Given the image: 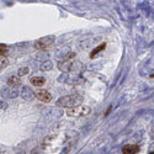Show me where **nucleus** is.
Here are the masks:
<instances>
[{
  "label": "nucleus",
  "mask_w": 154,
  "mask_h": 154,
  "mask_svg": "<svg viewBox=\"0 0 154 154\" xmlns=\"http://www.w3.org/2000/svg\"><path fill=\"white\" fill-rule=\"evenodd\" d=\"M83 102V97L79 95H67V96H63L60 97L56 105L59 107H67V109H72V107H76L79 106Z\"/></svg>",
  "instance_id": "1"
},
{
  "label": "nucleus",
  "mask_w": 154,
  "mask_h": 154,
  "mask_svg": "<svg viewBox=\"0 0 154 154\" xmlns=\"http://www.w3.org/2000/svg\"><path fill=\"white\" fill-rule=\"evenodd\" d=\"M54 40H56V36H53V35L42 37L35 42V48L36 49H46L48 46H51L54 42Z\"/></svg>",
  "instance_id": "2"
},
{
  "label": "nucleus",
  "mask_w": 154,
  "mask_h": 154,
  "mask_svg": "<svg viewBox=\"0 0 154 154\" xmlns=\"http://www.w3.org/2000/svg\"><path fill=\"white\" fill-rule=\"evenodd\" d=\"M90 113V107L88 106H76L68 110V116H86Z\"/></svg>",
  "instance_id": "3"
},
{
  "label": "nucleus",
  "mask_w": 154,
  "mask_h": 154,
  "mask_svg": "<svg viewBox=\"0 0 154 154\" xmlns=\"http://www.w3.org/2000/svg\"><path fill=\"white\" fill-rule=\"evenodd\" d=\"M35 96L42 102H49L51 100H52V95L46 90H37L35 93Z\"/></svg>",
  "instance_id": "4"
},
{
  "label": "nucleus",
  "mask_w": 154,
  "mask_h": 154,
  "mask_svg": "<svg viewBox=\"0 0 154 154\" xmlns=\"http://www.w3.org/2000/svg\"><path fill=\"white\" fill-rule=\"evenodd\" d=\"M75 54L74 53H70L66 59H64L63 62H60L59 64H58V68L62 70V72H67V70H69V68H70V66H72V60H70V58H73Z\"/></svg>",
  "instance_id": "5"
},
{
  "label": "nucleus",
  "mask_w": 154,
  "mask_h": 154,
  "mask_svg": "<svg viewBox=\"0 0 154 154\" xmlns=\"http://www.w3.org/2000/svg\"><path fill=\"white\" fill-rule=\"evenodd\" d=\"M138 152H139V147L136 144H126L122 148L123 154H137Z\"/></svg>",
  "instance_id": "6"
},
{
  "label": "nucleus",
  "mask_w": 154,
  "mask_h": 154,
  "mask_svg": "<svg viewBox=\"0 0 154 154\" xmlns=\"http://www.w3.org/2000/svg\"><path fill=\"white\" fill-rule=\"evenodd\" d=\"M21 95H22V97H23L25 100H31V99H33L35 93L31 90L29 86H23V88H22V91H21Z\"/></svg>",
  "instance_id": "7"
},
{
  "label": "nucleus",
  "mask_w": 154,
  "mask_h": 154,
  "mask_svg": "<svg viewBox=\"0 0 154 154\" xmlns=\"http://www.w3.org/2000/svg\"><path fill=\"white\" fill-rule=\"evenodd\" d=\"M8 85L11 86V88H17V86L21 85V80H20L19 76L12 75V76H10V78L8 79Z\"/></svg>",
  "instance_id": "8"
},
{
  "label": "nucleus",
  "mask_w": 154,
  "mask_h": 154,
  "mask_svg": "<svg viewBox=\"0 0 154 154\" xmlns=\"http://www.w3.org/2000/svg\"><path fill=\"white\" fill-rule=\"evenodd\" d=\"M30 82L33 86H42L46 84V79L43 76H33V78L30 79Z\"/></svg>",
  "instance_id": "9"
},
{
  "label": "nucleus",
  "mask_w": 154,
  "mask_h": 154,
  "mask_svg": "<svg viewBox=\"0 0 154 154\" xmlns=\"http://www.w3.org/2000/svg\"><path fill=\"white\" fill-rule=\"evenodd\" d=\"M105 48H106V43H105V42H104V43H101L100 46H97L96 48H94V49H93V52L90 53V58L93 59V58H94V57H95L97 53H100L101 51H104Z\"/></svg>",
  "instance_id": "10"
},
{
  "label": "nucleus",
  "mask_w": 154,
  "mask_h": 154,
  "mask_svg": "<svg viewBox=\"0 0 154 154\" xmlns=\"http://www.w3.org/2000/svg\"><path fill=\"white\" fill-rule=\"evenodd\" d=\"M52 67H53V64H52V62H49V60H47V62L42 63V66H41V69H42L43 72H47V70H51V69H52Z\"/></svg>",
  "instance_id": "11"
},
{
  "label": "nucleus",
  "mask_w": 154,
  "mask_h": 154,
  "mask_svg": "<svg viewBox=\"0 0 154 154\" xmlns=\"http://www.w3.org/2000/svg\"><path fill=\"white\" fill-rule=\"evenodd\" d=\"M9 66V59L5 56H0V69H3Z\"/></svg>",
  "instance_id": "12"
},
{
  "label": "nucleus",
  "mask_w": 154,
  "mask_h": 154,
  "mask_svg": "<svg viewBox=\"0 0 154 154\" xmlns=\"http://www.w3.org/2000/svg\"><path fill=\"white\" fill-rule=\"evenodd\" d=\"M29 72H30V69H29L27 67H22V68H20V69H19L17 74H19V76H23V75L29 74Z\"/></svg>",
  "instance_id": "13"
},
{
  "label": "nucleus",
  "mask_w": 154,
  "mask_h": 154,
  "mask_svg": "<svg viewBox=\"0 0 154 154\" xmlns=\"http://www.w3.org/2000/svg\"><path fill=\"white\" fill-rule=\"evenodd\" d=\"M8 46L4 43H0V56H5L8 53Z\"/></svg>",
  "instance_id": "14"
},
{
  "label": "nucleus",
  "mask_w": 154,
  "mask_h": 154,
  "mask_svg": "<svg viewBox=\"0 0 154 154\" xmlns=\"http://www.w3.org/2000/svg\"><path fill=\"white\" fill-rule=\"evenodd\" d=\"M111 110H112V106H110V107H109V109H107V111H106V112H105V116H107V115H109V113H110V112H111Z\"/></svg>",
  "instance_id": "15"
},
{
  "label": "nucleus",
  "mask_w": 154,
  "mask_h": 154,
  "mask_svg": "<svg viewBox=\"0 0 154 154\" xmlns=\"http://www.w3.org/2000/svg\"><path fill=\"white\" fill-rule=\"evenodd\" d=\"M149 154H154V152H150V153H149Z\"/></svg>",
  "instance_id": "16"
}]
</instances>
